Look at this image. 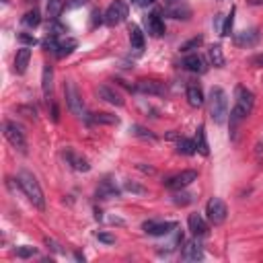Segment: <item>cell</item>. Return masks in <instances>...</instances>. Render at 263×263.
Masks as SVG:
<instances>
[{"label":"cell","mask_w":263,"mask_h":263,"mask_svg":"<svg viewBox=\"0 0 263 263\" xmlns=\"http://www.w3.org/2000/svg\"><path fill=\"white\" fill-rule=\"evenodd\" d=\"M90 123H103V125H113V123H119V117L117 115H111V113H92Z\"/></svg>","instance_id":"484cf974"},{"label":"cell","mask_w":263,"mask_h":263,"mask_svg":"<svg viewBox=\"0 0 263 263\" xmlns=\"http://www.w3.org/2000/svg\"><path fill=\"white\" fill-rule=\"evenodd\" d=\"M74 47H76V39H72V37H66V39H60V43H58V51H55V55H58V58H64V55H68V53H72V51H74Z\"/></svg>","instance_id":"d4e9b609"},{"label":"cell","mask_w":263,"mask_h":263,"mask_svg":"<svg viewBox=\"0 0 263 263\" xmlns=\"http://www.w3.org/2000/svg\"><path fill=\"white\" fill-rule=\"evenodd\" d=\"M205 216L214 226H220V224H224V220L228 216V208L220 197H210L205 203Z\"/></svg>","instance_id":"5b68a950"},{"label":"cell","mask_w":263,"mask_h":263,"mask_svg":"<svg viewBox=\"0 0 263 263\" xmlns=\"http://www.w3.org/2000/svg\"><path fill=\"white\" fill-rule=\"evenodd\" d=\"M132 129H134L132 134H134V136H140V138H150V140H154V138H156L154 134H150L148 129H144V127H140V125H134Z\"/></svg>","instance_id":"d590c367"},{"label":"cell","mask_w":263,"mask_h":263,"mask_svg":"<svg viewBox=\"0 0 263 263\" xmlns=\"http://www.w3.org/2000/svg\"><path fill=\"white\" fill-rule=\"evenodd\" d=\"M234 12H236V8L232 6V8H230V12H228V14H226V18H224L222 29H220V35H222V37H228V35L232 33V25H234Z\"/></svg>","instance_id":"f1b7e54d"},{"label":"cell","mask_w":263,"mask_h":263,"mask_svg":"<svg viewBox=\"0 0 263 263\" xmlns=\"http://www.w3.org/2000/svg\"><path fill=\"white\" fill-rule=\"evenodd\" d=\"M185 97H187V103L191 107H201L203 105V92L197 84H189L187 90H185Z\"/></svg>","instance_id":"ffe728a7"},{"label":"cell","mask_w":263,"mask_h":263,"mask_svg":"<svg viewBox=\"0 0 263 263\" xmlns=\"http://www.w3.org/2000/svg\"><path fill=\"white\" fill-rule=\"evenodd\" d=\"M201 43H203V37H201V35L191 37L187 43H183V45H181V51H185V53H187V51H193V49H197Z\"/></svg>","instance_id":"1f68e13d"},{"label":"cell","mask_w":263,"mask_h":263,"mask_svg":"<svg viewBox=\"0 0 263 263\" xmlns=\"http://www.w3.org/2000/svg\"><path fill=\"white\" fill-rule=\"evenodd\" d=\"M177 152H179V154H185V156H191V154L197 152V146H195V142L189 140V138H179V140H177Z\"/></svg>","instance_id":"cb8c5ba5"},{"label":"cell","mask_w":263,"mask_h":263,"mask_svg":"<svg viewBox=\"0 0 263 263\" xmlns=\"http://www.w3.org/2000/svg\"><path fill=\"white\" fill-rule=\"evenodd\" d=\"M181 257L185 261H201L203 259V249L197 240H187L183 245V251H181Z\"/></svg>","instance_id":"5bb4252c"},{"label":"cell","mask_w":263,"mask_h":263,"mask_svg":"<svg viewBox=\"0 0 263 263\" xmlns=\"http://www.w3.org/2000/svg\"><path fill=\"white\" fill-rule=\"evenodd\" d=\"M181 136H179V132H168L166 134V140H179Z\"/></svg>","instance_id":"60d3db41"},{"label":"cell","mask_w":263,"mask_h":263,"mask_svg":"<svg viewBox=\"0 0 263 263\" xmlns=\"http://www.w3.org/2000/svg\"><path fill=\"white\" fill-rule=\"evenodd\" d=\"M210 117L214 123H224L228 117V97L220 86L210 90Z\"/></svg>","instance_id":"3957f363"},{"label":"cell","mask_w":263,"mask_h":263,"mask_svg":"<svg viewBox=\"0 0 263 263\" xmlns=\"http://www.w3.org/2000/svg\"><path fill=\"white\" fill-rule=\"evenodd\" d=\"M119 195V189L109 181V179H105L101 185H99V189H97V197L99 199H111V197H117Z\"/></svg>","instance_id":"44dd1931"},{"label":"cell","mask_w":263,"mask_h":263,"mask_svg":"<svg viewBox=\"0 0 263 263\" xmlns=\"http://www.w3.org/2000/svg\"><path fill=\"white\" fill-rule=\"evenodd\" d=\"M166 2H168V4H173V2H175V0H166Z\"/></svg>","instance_id":"ee69618b"},{"label":"cell","mask_w":263,"mask_h":263,"mask_svg":"<svg viewBox=\"0 0 263 263\" xmlns=\"http://www.w3.org/2000/svg\"><path fill=\"white\" fill-rule=\"evenodd\" d=\"M173 18H187L189 16V8L187 6H175V8H168L166 10Z\"/></svg>","instance_id":"836d02e7"},{"label":"cell","mask_w":263,"mask_h":263,"mask_svg":"<svg viewBox=\"0 0 263 263\" xmlns=\"http://www.w3.org/2000/svg\"><path fill=\"white\" fill-rule=\"evenodd\" d=\"M247 2H249L251 6H261V4H263V0H247Z\"/></svg>","instance_id":"7bdbcfd3"},{"label":"cell","mask_w":263,"mask_h":263,"mask_svg":"<svg viewBox=\"0 0 263 263\" xmlns=\"http://www.w3.org/2000/svg\"><path fill=\"white\" fill-rule=\"evenodd\" d=\"M142 228H144L146 234L164 236V234H168L171 230L177 228V222H154V220H146V222L142 224Z\"/></svg>","instance_id":"30bf717a"},{"label":"cell","mask_w":263,"mask_h":263,"mask_svg":"<svg viewBox=\"0 0 263 263\" xmlns=\"http://www.w3.org/2000/svg\"><path fill=\"white\" fill-rule=\"evenodd\" d=\"M97 95L103 99V101H107L109 105H115V107H123V97L115 90V88H111V86H107V84H101V86H97Z\"/></svg>","instance_id":"4fadbf2b"},{"label":"cell","mask_w":263,"mask_h":263,"mask_svg":"<svg viewBox=\"0 0 263 263\" xmlns=\"http://www.w3.org/2000/svg\"><path fill=\"white\" fill-rule=\"evenodd\" d=\"M129 43L134 49H142L144 47V33L138 25H129Z\"/></svg>","instance_id":"7402d4cb"},{"label":"cell","mask_w":263,"mask_h":263,"mask_svg":"<svg viewBox=\"0 0 263 263\" xmlns=\"http://www.w3.org/2000/svg\"><path fill=\"white\" fill-rule=\"evenodd\" d=\"M253 107H255V95H253V90H249L247 86L238 84L234 88V107L230 111V129L232 132L236 129V125L242 119H247L251 115Z\"/></svg>","instance_id":"6da1fadb"},{"label":"cell","mask_w":263,"mask_h":263,"mask_svg":"<svg viewBox=\"0 0 263 263\" xmlns=\"http://www.w3.org/2000/svg\"><path fill=\"white\" fill-rule=\"evenodd\" d=\"M193 181H197V171L193 168H187V171H181L177 175H171L168 179L162 181V185L171 191H177V189H185L187 185H191Z\"/></svg>","instance_id":"ba28073f"},{"label":"cell","mask_w":263,"mask_h":263,"mask_svg":"<svg viewBox=\"0 0 263 263\" xmlns=\"http://www.w3.org/2000/svg\"><path fill=\"white\" fill-rule=\"evenodd\" d=\"M210 62L216 68H222L224 66V53H222V47L220 45H212L210 47Z\"/></svg>","instance_id":"83f0119b"},{"label":"cell","mask_w":263,"mask_h":263,"mask_svg":"<svg viewBox=\"0 0 263 263\" xmlns=\"http://www.w3.org/2000/svg\"><path fill=\"white\" fill-rule=\"evenodd\" d=\"M259 41V31L257 29H249V31H240L234 35V45L238 47H251Z\"/></svg>","instance_id":"9a60e30c"},{"label":"cell","mask_w":263,"mask_h":263,"mask_svg":"<svg viewBox=\"0 0 263 263\" xmlns=\"http://www.w3.org/2000/svg\"><path fill=\"white\" fill-rule=\"evenodd\" d=\"M125 18H127V4H125L123 0H113V2L107 6L105 14H103V21H105L109 27H115V25L123 23Z\"/></svg>","instance_id":"8992f818"},{"label":"cell","mask_w":263,"mask_h":263,"mask_svg":"<svg viewBox=\"0 0 263 263\" xmlns=\"http://www.w3.org/2000/svg\"><path fill=\"white\" fill-rule=\"evenodd\" d=\"M62 156L66 158V162H68L74 171H78V173H88V171H90L88 160H86L84 156H80L78 152H74L72 148H66V150L62 152Z\"/></svg>","instance_id":"8fae6325"},{"label":"cell","mask_w":263,"mask_h":263,"mask_svg":"<svg viewBox=\"0 0 263 263\" xmlns=\"http://www.w3.org/2000/svg\"><path fill=\"white\" fill-rule=\"evenodd\" d=\"M251 64H253V66H259V68H263V53H259V55H253V58H251Z\"/></svg>","instance_id":"ab89813d"},{"label":"cell","mask_w":263,"mask_h":263,"mask_svg":"<svg viewBox=\"0 0 263 263\" xmlns=\"http://www.w3.org/2000/svg\"><path fill=\"white\" fill-rule=\"evenodd\" d=\"M173 201H175L177 205H187V203L193 201V195H191V193H185V191H181V189H177V191L173 193Z\"/></svg>","instance_id":"4dcf8cb0"},{"label":"cell","mask_w":263,"mask_h":263,"mask_svg":"<svg viewBox=\"0 0 263 263\" xmlns=\"http://www.w3.org/2000/svg\"><path fill=\"white\" fill-rule=\"evenodd\" d=\"M29 60H31V49L29 47H21L14 55V72L16 74H25L27 72V66H29Z\"/></svg>","instance_id":"ac0fdd59"},{"label":"cell","mask_w":263,"mask_h":263,"mask_svg":"<svg viewBox=\"0 0 263 263\" xmlns=\"http://www.w3.org/2000/svg\"><path fill=\"white\" fill-rule=\"evenodd\" d=\"M16 183H18V187L23 189V193L27 195V199L37 208V210H45V197H43V191H41V187H39V181L35 179V175L33 173H29V171H21L18 173V177H16Z\"/></svg>","instance_id":"7a4b0ae2"},{"label":"cell","mask_w":263,"mask_h":263,"mask_svg":"<svg viewBox=\"0 0 263 263\" xmlns=\"http://www.w3.org/2000/svg\"><path fill=\"white\" fill-rule=\"evenodd\" d=\"M41 90H43L45 101L49 103V99H51V90H53V68H51L49 64L43 66V74H41Z\"/></svg>","instance_id":"2e32d148"},{"label":"cell","mask_w":263,"mask_h":263,"mask_svg":"<svg viewBox=\"0 0 263 263\" xmlns=\"http://www.w3.org/2000/svg\"><path fill=\"white\" fill-rule=\"evenodd\" d=\"M127 191H132V193H138V195H144L146 193V189L142 187V185H136L134 181H125V185H123Z\"/></svg>","instance_id":"e575fe53"},{"label":"cell","mask_w":263,"mask_h":263,"mask_svg":"<svg viewBox=\"0 0 263 263\" xmlns=\"http://www.w3.org/2000/svg\"><path fill=\"white\" fill-rule=\"evenodd\" d=\"M35 253H37V249H35V247H29V245H23V247H16V249H14V255L21 257V259H29V257H33Z\"/></svg>","instance_id":"d6a6232c"},{"label":"cell","mask_w":263,"mask_h":263,"mask_svg":"<svg viewBox=\"0 0 263 263\" xmlns=\"http://www.w3.org/2000/svg\"><path fill=\"white\" fill-rule=\"evenodd\" d=\"M88 0H66V8H76V6H82Z\"/></svg>","instance_id":"f35d334b"},{"label":"cell","mask_w":263,"mask_h":263,"mask_svg":"<svg viewBox=\"0 0 263 263\" xmlns=\"http://www.w3.org/2000/svg\"><path fill=\"white\" fill-rule=\"evenodd\" d=\"M136 4H140V6H146V4H152L154 0H134Z\"/></svg>","instance_id":"b9f144b4"},{"label":"cell","mask_w":263,"mask_h":263,"mask_svg":"<svg viewBox=\"0 0 263 263\" xmlns=\"http://www.w3.org/2000/svg\"><path fill=\"white\" fill-rule=\"evenodd\" d=\"M64 95H66V105H68L70 113L76 115L78 119H86L84 103H82V97H80L78 86H76L74 80H66V84H64Z\"/></svg>","instance_id":"277c9868"},{"label":"cell","mask_w":263,"mask_h":263,"mask_svg":"<svg viewBox=\"0 0 263 263\" xmlns=\"http://www.w3.org/2000/svg\"><path fill=\"white\" fill-rule=\"evenodd\" d=\"M95 236H97L101 242H105V245H113V242H115V236L109 234V232H97Z\"/></svg>","instance_id":"8d00e7d4"},{"label":"cell","mask_w":263,"mask_h":263,"mask_svg":"<svg viewBox=\"0 0 263 263\" xmlns=\"http://www.w3.org/2000/svg\"><path fill=\"white\" fill-rule=\"evenodd\" d=\"M4 138L10 142V146H14L18 152H27V140H25V132L21 129V125H16L14 121H4Z\"/></svg>","instance_id":"52a82bcc"},{"label":"cell","mask_w":263,"mask_h":263,"mask_svg":"<svg viewBox=\"0 0 263 263\" xmlns=\"http://www.w3.org/2000/svg\"><path fill=\"white\" fill-rule=\"evenodd\" d=\"M21 21H23V25H27V27H37V25L41 23V14H39L37 10H29Z\"/></svg>","instance_id":"f546056e"},{"label":"cell","mask_w":263,"mask_h":263,"mask_svg":"<svg viewBox=\"0 0 263 263\" xmlns=\"http://www.w3.org/2000/svg\"><path fill=\"white\" fill-rule=\"evenodd\" d=\"M18 41H23V43H27V45H35V43H37V39H35L33 35H29V33H18Z\"/></svg>","instance_id":"74e56055"},{"label":"cell","mask_w":263,"mask_h":263,"mask_svg":"<svg viewBox=\"0 0 263 263\" xmlns=\"http://www.w3.org/2000/svg\"><path fill=\"white\" fill-rule=\"evenodd\" d=\"M134 90H138V92H142V95H156V97H162V95L166 92V86H164V82H160V80L142 78V80L136 82Z\"/></svg>","instance_id":"9c48e42d"},{"label":"cell","mask_w":263,"mask_h":263,"mask_svg":"<svg viewBox=\"0 0 263 263\" xmlns=\"http://www.w3.org/2000/svg\"><path fill=\"white\" fill-rule=\"evenodd\" d=\"M146 27H148V33L152 37H160L164 33V21L160 16V10H152L148 16H146Z\"/></svg>","instance_id":"7c38bea8"},{"label":"cell","mask_w":263,"mask_h":263,"mask_svg":"<svg viewBox=\"0 0 263 263\" xmlns=\"http://www.w3.org/2000/svg\"><path fill=\"white\" fill-rule=\"evenodd\" d=\"M187 224H189V230L193 236H205L208 234V224L199 214H189Z\"/></svg>","instance_id":"e0dca14e"},{"label":"cell","mask_w":263,"mask_h":263,"mask_svg":"<svg viewBox=\"0 0 263 263\" xmlns=\"http://www.w3.org/2000/svg\"><path fill=\"white\" fill-rule=\"evenodd\" d=\"M66 0H47V16L49 21H55L60 16V12L64 10Z\"/></svg>","instance_id":"4316f807"},{"label":"cell","mask_w":263,"mask_h":263,"mask_svg":"<svg viewBox=\"0 0 263 263\" xmlns=\"http://www.w3.org/2000/svg\"><path fill=\"white\" fill-rule=\"evenodd\" d=\"M183 68L189 70V72H195V74H203L208 68L203 64V60L197 55V53H189L185 60H183Z\"/></svg>","instance_id":"d6986e66"},{"label":"cell","mask_w":263,"mask_h":263,"mask_svg":"<svg viewBox=\"0 0 263 263\" xmlns=\"http://www.w3.org/2000/svg\"><path fill=\"white\" fill-rule=\"evenodd\" d=\"M195 146H197V152H201L203 156L210 154V146H208V140H205V127L199 125L197 132H195Z\"/></svg>","instance_id":"603a6c76"}]
</instances>
